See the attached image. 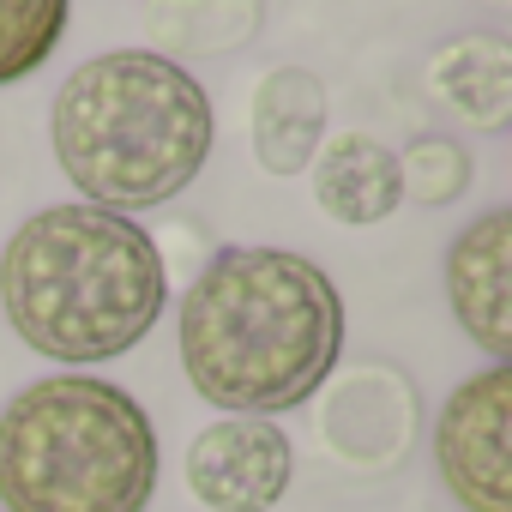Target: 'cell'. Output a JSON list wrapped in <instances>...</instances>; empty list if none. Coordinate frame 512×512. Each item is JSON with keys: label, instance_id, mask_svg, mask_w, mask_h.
<instances>
[{"label": "cell", "instance_id": "6da1fadb", "mask_svg": "<svg viewBox=\"0 0 512 512\" xmlns=\"http://www.w3.org/2000/svg\"><path fill=\"white\" fill-rule=\"evenodd\" d=\"M344 350L338 284L290 247H217L181 296V368L223 416L308 404Z\"/></svg>", "mask_w": 512, "mask_h": 512}, {"label": "cell", "instance_id": "7a4b0ae2", "mask_svg": "<svg viewBox=\"0 0 512 512\" xmlns=\"http://www.w3.org/2000/svg\"><path fill=\"white\" fill-rule=\"evenodd\" d=\"M157 241L97 205H49L0 253L7 326L49 362L91 368L127 356L163 314Z\"/></svg>", "mask_w": 512, "mask_h": 512}, {"label": "cell", "instance_id": "3957f363", "mask_svg": "<svg viewBox=\"0 0 512 512\" xmlns=\"http://www.w3.org/2000/svg\"><path fill=\"white\" fill-rule=\"evenodd\" d=\"M61 175L115 217L169 205L211 157V103L187 67L151 49H109L73 67L49 109Z\"/></svg>", "mask_w": 512, "mask_h": 512}, {"label": "cell", "instance_id": "277c9868", "mask_svg": "<svg viewBox=\"0 0 512 512\" xmlns=\"http://www.w3.org/2000/svg\"><path fill=\"white\" fill-rule=\"evenodd\" d=\"M157 434L139 398L97 374H49L0 410L7 512H145Z\"/></svg>", "mask_w": 512, "mask_h": 512}, {"label": "cell", "instance_id": "5b68a950", "mask_svg": "<svg viewBox=\"0 0 512 512\" xmlns=\"http://www.w3.org/2000/svg\"><path fill=\"white\" fill-rule=\"evenodd\" d=\"M434 464L464 512H512V368L506 362L470 374L446 398L434 422Z\"/></svg>", "mask_w": 512, "mask_h": 512}, {"label": "cell", "instance_id": "8992f818", "mask_svg": "<svg viewBox=\"0 0 512 512\" xmlns=\"http://www.w3.org/2000/svg\"><path fill=\"white\" fill-rule=\"evenodd\" d=\"M290 434L266 416H223L187 446V488L211 512H272L290 488Z\"/></svg>", "mask_w": 512, "mask_h": 512}, {"label": "cell", "instance_id": "52a82bcc", "mask_svg": "<svg viewBox=\"0 0 512 512\" xmlns=\"http://www.w3.org/2000/svg\"><path fill=\"white\" fill-rule=\"evenodd\" d=\"M446 302L494 362L512 350V211H482L446 253Z\"/></svg>", "mask_w": 512, "mask_h": 512}, {"label": "cell", "instance_id": "ba28073f", "mask_svg": "<svg viewBox=\"0 0 512 512\" xmlns=\"http://www.w3.org/2000/svg\"><path fill=\"white\" fill-rule=\"evenodd\" d=\"M422 85L428 97L458 115L464 127H482V133H500L512 121V43L500 31H464V37H446L428 67H422Z\"/></svg>", "mask_w": 512, "mask_h": 512}, {"label": "cell", "instance_id": "9c48e42d", "mask_svg": "<svg viewBox=\"0 0 512 512\" xmlns=\"http://www.w3.org/2000/svg\"><path fill=\"white\" fill-rule=\"evenodd\" d=\"M247 133H253V157L266 175H302L320 157V133H326V85L308 67H278L260 79L247 109Z\"/></svg>", "mask_w": 512, "mask_h": 512}, {"label": "cell", "instance_id": "30bf717a", "mask_svg": "<svg viewBox=\"0 0 512 512\" xmlns=\"http://www.w3.org/2000/svg\"><path fill=\"white\" fill-rule=\"evenodd\" d=\"M314 199L332 223H350V229H368L380 217H392L404 205V187H398V151H386L380 139L368 133H344L332 139L314 163Z\"/></svg>", "mask_w": 512, "mask_h": 512}, {"label": "cell", "instance_id": "8fae6325", "mask_svg": "<svg viewBox=\"0 0 512 512\" xmlns=\"http://www.w3.org/2000/svg\"><path fill=\"white\" fill-rule=\"evenodd\" d=\"M67 7L73 0H0V85L37 73L55 55L67 31Z\"/></svg>", "mask_w": 512, "mask_h": 512}, {"label": "cell", "instance_id": "7c38bea8", "mask_svg": "<svg viewBox=\"0 0 512 512\" xmlns=\"http://www.w3.org/2000/svg\"><path fill=\"white\" fill-rule=\"evenodd\" d=\"M398 187L416 205H452L470 187V151L446 133H422L404 157H398Z\"/></svg>", "mask_w": 512, "mask_h": 512}]
</instances>
